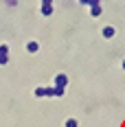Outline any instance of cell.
I'll use <instances>...</instances> for the list:
<instances>
[{
  "mask_svg": "<svg viewBox=\"0 0 125 127\" xmlns=\"http://www.w3.org/2000/svg\"><path fill=\"white\" fill-rule=\"evenodd\" d=\"M103 35H105V37H112V35H114V29H110V26H108V29L103 31Z\"/></svg>",
  "mask_w": 125,
  "mask_h": 127,
  "instance_id": "obj_1",
  "label": "cell"
},
{
  "mask_svg": "<svg viewBox=\"0 0 125 127\" xmlns=\"http://www.w3.org/2000/svg\"><path fill=\"white\" fill-rule=\"evenodd\" d=\"M66 127H77V121H68V123H66Z\"/></svg>",
  "mask_w": 125,
  "mask_h": 127,
  "instance_id": "obj_2",
  "label": "cell"
},
{
  "mask_svg": "<svg viewBox=\"0 0 125 127\" xmlns=\"http://www.w3.org/2000/svg\"><path fill=\"white\" fill-rule=\"evenodd\" d=\"M123 68H125V64H123Z\"/></svg>",
  "mask_w": 125,
  "mask_h": 127,
  "instance_id": "obj_3",
  "label": "cell"
}]
</instances>
